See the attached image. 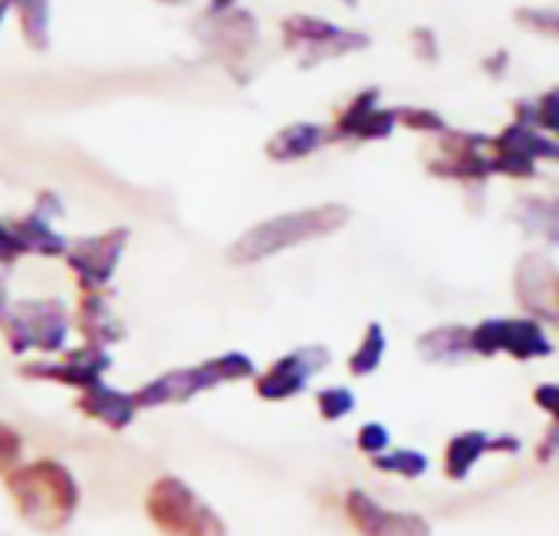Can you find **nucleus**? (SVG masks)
<instances>
[{"mask_svg": "<svg viewBox=\"0 0 559 536\" xmlns=\"http://www.w3.org/2000/svg\"><path fill=\"white\" fill-rule=\"evenodd\" d=\"M412 44H415V57L418 60H438V40H435V34L431 31H415L412 34Z\"/></svg>", "mask_w": 559, "mask_h": 536, "instance_id": "32", "label": "nucleus"}, {"mask_svg": "<svg viewBox=\"0 0 559 536\" xmlns=\"http://www.w3.org/2000/svg\"><path fill=\"white\" fill-rule=\"evenodd\" d=\"M490 448H497V444H493L487 434H480V431L457 434V438L451 441V448H448V474H451L454 480L467 477V471L474 467V461H477L484 451H490Z\"/></svg>", "mask_w": 559, "mask_h": 536, "instance_id": "22", "label": "nucleus"}, {"mask_svg": "<svg viewBox=\"0 0 559 536\" xmlns=\"http://www.w3.org/2000/svg\"><path fill=\"white\" fill-rule=\"evenodd\" d=\"M4 330L14 353H27V349L57 353L67 343L70 317L60 300H24L8 310Z\"/></svg>", "mask_w": 559, "mask_h": 536, "instance_id": "7", "label": "nucleus"}, {"mask_svg": "<svg viewBox=\"0 0 559 536\" xmlns=\"http://www.w3.org/2000/svg\"><path fill=\"white\" fill-rule=\"evenodd\" d=\"M349 221V211L343 204H320V207H304V211H287L270 221L253 224L234 247L227 250L230 263H260L273 253H284L290 247L320 240L336 234Z\"/></svg>", "mask_w": 559, "mask_h": 536, "instance_id": "1", "label": "nucleus"}, {"mask_svg": "<svg viewBox=\"0 0 559 536\" xmlns=\"http://www.w3.org/2000/svg\"><path fill=\"white\" fill-rule=\"evenodd\" d=\"M516 21L526 27V31H539V34H549V37H559V11H520Z\"/></svg>", "mask_w": 559, "mask_h": 536, "instance_id": "28", "label": "nucleus"}, {"mask_svg": "<svg viewBox=\"0 0 559 536\" xmlns=\"http://www.w3.org/2000/svg\"><path fill=\"white\" fill-rule=\"evenodd\" d=\"M385 444H389V431H385L382 425H366V428L359 431V448H362L366 454H379Z\"/></svg>", "mask_w": 559, "mask_h": 536, "instance_id": "30", "label": "nucleus"}, {"mask_svg": "<svg viewBox=\"0 0 559 536\" xmlns=\"http://www.w3.org/2000/svg\"><path fill=\"white\" fill-rule=\"evenodd\" d=\"M536 402H539L546 412H552V415L559 418V389H556V385H546V389H539V392H536Z\"/></svg>", "mask_w": 559, "mask_h": 536, "instance_id": "34", "label": "nucleus"}, {"mask_svg": "<svg viewBox=\"0 0 559 536\" xmlns=\"http://www.w3.org/2000/svg\"><path fill=\"white\" fill-rule=\"evenodd\" d=\"M280 40L290 53H297L304 70H313L320 63L340 60L346 53H359L366 50L372 40L362 31H346L333 21L313 17V14H294L280 24Z\"/></svg>", "mask_w": 559, "mask_h": 536, "instance_id": "4", "label": "nucleus"}, {"mask_svg": "<svg viewBox=\"0 0 559 536\" xmlns=\"http://www.w3.org/2000/svg\"><path fill=\"white\" fill-rule=\"evenodd\" d=\"M112 366V359L103 353V349H80V353H70L60 366L53 362V366H47V362H40V366H27L24 372L27 376H44V379H60V382H67V385H80V389H90V385H96L99 382V376L106 372Z\"/></svg>", "mask_w": 559, "mask_h": 536, "instance_id": "15", "label": "nucleus"}, {"mask_svg": "<svg viewBox=\"0 0 559 536\" xmlns=\"http://www.w3.org/2000/svg\"><path fill=\"white\" fill-rule=\"evenodd\" d=\"M21 253H24L21 240L11 234V227H8V224H0V263H14Z\"/></svg>", "mask_w": 559, "mask_h": 536, "instance_id": "33", "label": "nucleus"}, {"mask_svg": "<svg viewBox=\"0 0 559 536\" xmlns=\"http://www.w3.org/2000/svg\"><path fill=\"white\" fill-rule=\"evenodd\" d=\"M247 376H253L250 356H243V353H224V356L207 359V362H201L194 369H175V372L148 382L132 398L142 408H158V405H168V402H188V398H194L204 389H214L221 382H237V379H247Z\"/></svg>", "mask_w": 559, "mask_h": 536, "instance_id": "5", "label": "nucleus"}, {"mask_svg": "<svg viewBox=\"0 0 559 536\" xmlns=\"http://www.w3.org/2000/svg\"><path fill=\"white\" fill-rule=\"evenodd\" d=\"M533 122H536V126H543L546 132L559 135V86H556V90H549V93L533 106Z\"/></svg>", "mask_w": 559, "mask_h": 536, "instance_id": "27", "label": "nucleus"}, {"mask_svg": "<svg viewBox=\"0 0 559 536\" xmlns=\"http://www.w3.org/2000/svg\"><path fill=\"white\" fill-rule=\"evenodd\" d=\"M8 14H14V0H0V31H4Z\"/></svg>", "mask_w": 559, "mask_h": 536, "instance_id": "35", "label": "nucleus"}, {"mask_svg": "<svg viewBox=\"0 0 559 536\" xmlns=\"http://www.w3.org/2000/svg\"><path fill=\"white\" fill-rule=\"evenodd\" d=\"M418 349L431 362H448V359H457V356H464L471 349V333H464L461 326L431 330L428 336H421Z\"/></svg>", "mask_w": 559, "mask_h": 536, "instance_id": "21", "label": "nucleus"}, {"mask_svg": "<svg viewBox=\"0 0 559 536\" xmlns=\"http://www.w3.org/2000/svg\"><path fill=\"white\" fill-rule=\"evenodd\" d=\"M349 516L362 536H431V529L421 516L385 510L359 490L349 493Z\"/></svg>", "mask_w": 559, "mask_h": 536, "instance_id": "13", "label": "nucleus"}, {"mask_svg": "<svg viewBox=\"0 0 559 536\" xmlns=\"http://www.w3.org/2000/svg\"><path fill=\"white\" fill-rule=\"evenodd\" d=\"M21 457V434L8 425H0V474L11 471Z\"/></svg>", "mask_w": 559, "mask_h": 536, "instance_id": "29", "label": "nucleus"}, {"mask_svg": "<svg viewBox=\"0 0 559 536\" xmlns=\"http://www.w3.org/2000/svg\"><path fill=\"white\" fill-rule=\"evenodd\" d=\"M8 487L21 516L37 529L67 526L80 503V487L73 474L57 461H34L27 467L11 471Z\"/></svg>", "mask_w": 559, "mask_h": 536, "instance_id": "2", "label": "nucleus"}, {"mask_svg": "<svg viewBox=\"0 0 559 536\" xmlns=\"http://www.w3.org/2000/svg\"><path fill=\"white\" fill-rule=\"evenodd\" d=\"M14 14L21 21V37L31 50H50V0H14Z\"/></svg>", "mask_w": 559, "mask_h": 536, "instance_id": "19", "label": "nucleus"}, {"mask_svg": "<svg viewBox=\"0 0 559 536\" xmlns=\"http://www.w3.org/2000/svg\"><path fill=\"white\" fill-rule=\"evenodd\" d=\"M207 4H211L214 11H224V8H234L237 0H207Z\"/></svg>", "mask_w": 559, "mask_h": 536, "instance_id": "36", "label": "nucleus"}, {"mask_svg": "<svg viewBox=\"0 0 559 536\" xmlns=\"http://www.w3.org/2000/svg\"><path fill=\"white\" fill-rule=\"evenodd\" d=\"M516 221L530 230L559 243V198H523L516 204Z\"/></svg>", "mask_w": 559, "mask_h": 536, "instance_id": "20", "label": "nucleus"}, {"mask_svg": "<svg viewBox=\"0 0 559 536\" xmlns=\"http://www.w3.org/2000/svg\"><path fill=\"white\" fill-rule=\"evenodd\" d=\"M317 405H320V412H323L326 421H336V418H346L353 412L356 398H353L349 389H323L320 398H317Z\"/></svg>", "mask_w": 559, "mask_h": 536, "instance_id": "26", "label": "nucleus"}, {"mask_svg": "<svg viewBox=\"0 0 559 536\" xmlns=\"http://www.w3.org/2000/svg\"><path fill=\"white\" fill-rule=\"evenodd\" d=\"M399 119L395 109H385L379 103V90H362L356 93L333 119L330 139L333 142H379L395 132Z\"/></svg>", "mask_w": 559, "mask_h": 536, "instance_id": "10", "label": "nucleus"}, {"mask_svg": "<svg viewBox=\"0 0 559 536\" xmlns=\"http://www.w3.org/2000/svg\"><path fill=\"white\" fill-rule=\"evenodd\" d=\"M349 4H353V0H349Z\"/></svg>", "mask_w": 559, "mask_h": 536, "instance_id": "38", "label": "nucleus"}, {"mask_svg": "<svg viewBox=\"0 0 559 536\" xmlns=\"http://www.w3.org/2000/svg\"><path fill=\"white\" fill-rule=\"evenodd\" d=\"M126 247H129V227H112V230L83 237L67 250L70 271L76 274V281L86 294L103 290L112 281Z\"/></svg>", "mask_w": 559, "mask_h": 536, "instance_id": "9", "label": "nucleus"}, {"mask_svg": "<svg viewBox=\"0 0 559 536\" xmlns=\"http://www.w3.org/2000/svg\"><path fill=\"white\" fill-rule=\"evenodd\" d=\"M80 408H83L86 415L99 418V421L109 425V428H126V425L132 421V415H135L139 405H135L132 395H126V392H119V389H109V385L96 382V385H90L86 395L80 398Z\"/></svg>", "mask_w": 559, "mask_h": 536, "instance_id": "16", "label": "nucleus"}, {"mask_svg": "<svg viewBox=\"0 0 559 536\" xmlns=\"http://www.w3.org/2000/svg\"><path fill=\"white\" fill-rule=\"evenodd\" d=\"M165 4H181V0H165Z\"/></svg>", "mask_w": 559, "mask_h": 536, "instance_id": "37", "label": "nucleus"}, {"mask_svg": "<svg viewBox=\"0 0 559 536\" xmlns=\"http://www.w3.org/2000/svg\"><path fill=\"white\" fill-rule=\"evenodd\" d=\"M395 119H399L405 129H412V132H428V135H441V132H448V122H444L438 112H431V109H421V106H405V109H395Z\"/></svg>", "mask_w": 559, "mask_h": 536, "instance_id": "24", "label": "nucleus"}, {"mask_svg": "<svg viewBox=\"0 0 559 536\" xmlns=\"http://www.w3.org/2000/svg\"><path fill=\"white\" fill-rule=\"evenodd\" d=\"M148 516L168 536H224L217 513L178 477H162L148 490Z\"/></svg>", "mask_w": 559, "mask_h": 536, "instance_id": "6", "label": "nucleus"}, {"mask_svg": "<svg viewBox=\"0 0 559 536\" xmlns=\"http://www.w3.org/2000/svg\"><path fill=\"white\" fill-rule=\"evenodd\" d=\"M330 366V353L323 346H307V349H297L290 356L280 359L260 382H257V395L260 398H270V402H280V398H290V395H300L310 382V376H317L320 369Z\"/></svg>", "mask_w": 559, "mask_h": 536, "instance_id": "12", "label": "nucleus"}, {"mask_svg": "<svg viewBox=\"0 0 559 536\" xmlns=\"http://www.w3.org/2000/svg\"><path fill=\"white\" fill-rule=\"evenodd\" d=\"M471 349L493 356L500 349L520 356V359H533V356H546L552 346L543 336V330L536 323L526 320H487L471 333Z\"/></svg>", "mask_w": 559, "mask_h": 536, "instance_id": "11", "label": "nucleus"}, {"mask_svg": "<svg viewBox=\"0 0 559 536\" xmlns=\"http://www.w3.org/2000/svg\"><path fill=\"white\" fill-rule=\"evenodd\" d=\"M376 467L392 471V474H405V477H418V474H425L428 461L418 451H395V454H382L376 461Z\"/></svg>", "mask_w": 559, "mask_h": 536, "instance_id": "25", "label": "nucleus"}, {"mask_svg": "<svg viewBox=\"0 0 559 536\" xmlns=\"http://www.w3.org/2000/svg\"><path fill=\"white\" fill-rule=\"evenodd\" d=\"M8 227L21 240L24 253L31 250V253H44V257H67V250H70L67 237L57 234L53 221H47V217H40L34 211L27 217H21V221H11Z\"/></svg>", "mask_w": 559, "mask_h": 536, "instance_id": "17", "label": "nucleus"}, {"mask_svg": "<svg viewBox=\"0 0 559 536\" xmlns=\"http://www.w3.org/2000/svg\"><path fill=\"white\" fill-rule=\"evenodd\" d=\"M382 356H385V333H382V326H379V323H372V326L366 330V336H362L359 349H356V353H353V359H349L353 376H369V372H376V369H379V362H382Z\"/></svg>", "mask_w": 559, "mask_h": 536, "instance_id": "23", "label": "nucleus"}, {"mask_svg": "<svg viewBox=\"0 0 559 536\" xmlns=\"http://www.w3.org/2000/svg\"><path fill=\"white\" fill-rule=\"evenodd\" d=\"M425 168L451 181H484L490 171V139L474 132H441Z\"/></svg>", "mask_w": 559, "mask_h": 536, "instance_id": "8", "label": "nucleus"}, {"mask_svg": "<svg viewBox=\"0 0 559 536\" xmlns=\"http://www.w3.org/2000/svg\"><path fill=\"white\" fill-rule=\"evenodd\" d=\"M191 34L234 80L250 76V60L257 57V47H260V27L250 11H243L237 4L224 8V11L207 8L194 21Z\"/></svg>", "mask_w": 559, "mask_h": 536, "instance_id": "3", "label": "nucleus"}, {"mask_svg": "<svg viewBox=\"0 0 559 536\" xmlns=\"http://www.w3.org/2000/svg\"><path fill=\"white\" fill-rule=\"evenodd\" d=\"M34 214H40V217H47V221H57V217L63 214V201H60V194H53V191H40V194H37V201H34Z\"/></svg>", "mask_w": 559, "mask_h": 536, "instance_id": "31", "label": "nucleus"}, {"mask_svg": "<svg viewBox=\"0 0 559 536\" xmlns=\"http://www.w3.org/2000/svg\"><path fill=\"white\" fill-rule=\"evenodd\" d=\"M80 333H86L90 343H116V340H122V323L116 320L109 300L99 297V290H93V294H86L80 300Z\"/></svg>", "mask_w": 559, "mask_h": 536, "instance_id": "18", "label": "nucleus"}, {"mask_svg": "<svg viewBox=\"0 0 559 536\" xmlns=\"http://www.w3.org/2000/svg\"><path fill=\"white\" fill-rule=\"evenodd\" d=\"M330 126H317V122H290L284 129H276L266 139V158L276 165H290V162H304L310 155H317L323 145H330Z\"/></svg>", "mask_w": 559, "mask_h": 536, "instance_id": "14", "label": "nucleus"}]
</instances>
